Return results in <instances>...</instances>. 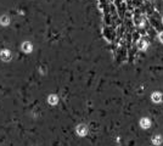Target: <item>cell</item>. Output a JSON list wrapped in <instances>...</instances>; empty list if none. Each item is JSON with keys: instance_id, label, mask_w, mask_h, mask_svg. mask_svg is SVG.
Returning <instances> with one entry per match:
<instances>
[{"instance_id": "6da1fadb", "label": "cell", "mask_w": 163, "mask_h": 146, "mask_svg": "<svg viewBox=\"0 0 163 146\" xmlns=\"http://www.w3.org/2000/svg\"><path fill=\"white\" fill-rule=\"evenodd\" d=\"M0 56H1V59H2L4 61H9V60L11 59V54H10V51H7V50H2L1 54H0Z\"/></svg>"}, {"instance_id": "7a4b0ae2", "label": "cell", "mask_w": 163, "mask_h": 146, "mask_svg": "<svg viewBox=\"0 0 163 146\" xmlns=\"http://www.w3.org/2000/svg\"><path fill=\"white\" fill-rule=\"evenodd\" d=\"M22 49H23L26 52H29V51L32 50V45H31V43H25V44L22 45Z\"/></svg>"}, {"instance_id": "3957f363", "label": "cell", "mask_w": 163, "mask_h": 146, "mask_svg": "<svg viewBox=\"0 0 163 146\" xmlns=\"http://www.w3.org/2000/svg\"><path fill=\"white\" fill-rule=\"evenodd\" d=\"M49 101H50L52 105H55L56 101H57V97H56V96H50V97H49Z\"/></svg>"}, {"instance_id": "277c9868", "label": "cell", "mask_w": 163, "mask_h": 146, "mask_svg": "<svg viewBox=\"0 0 163 146\" xmlns=\"http://www.w3.org/2000/svg\"><path fill=\"white\" fill-rule=\"evenodd\" d=\"M78 132H79L80 135H84L85 134V127H79L78 128Z\"/></svg>"}, {"instance_id": "5b68a950", "label": "cell", "mask_w": 163, "mask_h": 146, "mask_svg": "<svg viewBox=\"0 0 163 146\" xmlns=\"http://www.w3.org/2000/svg\"><path fill=\"white\" fill-rule=\"evenodd\" d=\"M1 22H2V23H4V24H6V23H7V22H9V20H7V18H6V17H4V18H2V20H1Z\"/></svg>"}, {"instance_id": "8992f818", "label": "cell", "mask_w": 163, "mask_h": 146, "mask_svg": "<svg viewBox=\"0 0 163 146\" xmlns=\"http://www.w3.org/2000/svg\"><path fill=\"white\" fill-rule=\"evenodd\" d=\"M142 125H144V127H147V125H149V123H147V121H146V119H144V121H142Z\"/></svg>"}, {"instance_id": "52a82bcc", "label": "cell", "mask_w": 163, "mask_h": 146, "mask_svg": "<svg viewBox=\"0 0 163 146\" xmlns=\"http://www.w3.org/2000/svg\"><path fill=\"white\" fill-rule=\"evenodd\" d=\"M153 99H155L156 101H158V100H160L161 97H158V95H155V96H153Z\"/></svg>"}, {"instance_id": "ba28073f", "label": "cell", "mask_w": 163, "mask_h": 146, "mask_svg": "<svg viewBox=\"0 0 163 146\" xmlns=\"http://www.w3.org/2000/svg\"><path fill=\"white\" fill-rule=\"evenodd\" d=\"M161 40H162V41H163V33H162V34H161Z\"/></svg>"}]
</instances>
